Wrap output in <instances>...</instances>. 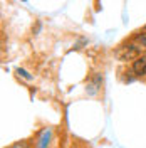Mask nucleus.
<instances>
[{
    "label": "nucleus",
    "instance_id": "obj_1",
    "mask_svg": "<svg viewBox=\"0 0 146 148\" xmlns=\"http://www.w3.org/2000/svg\"><path fill=\"white\" fill-rule=\"evenodd\" d=\"M141 54H143V47L138 46L134 40L129 42L128 46L119 47V51H118V56H119L121 61H128V59H133V61H134V59L139 57Z\"/></svg>",
    "mask_w": 146,
    "mask_h": 148
},
{
    "label": "nucleus",
    "instance_id": "obj_2",
    "mask_svg": "<svg viewBox=\"0 0 146 148\" xmlns=\"http://www.w3.org/2000/svg\"><path fill=\"white\" fill-rule=\"evenodd\" d=\"M131 69L136 76H146V54H141L136 57L131 64Z\"/></svg>",
    "mask_w": 146,
    "mask_h": 148
},
{
    "label": "nucleus",
    "instance_id": "obj_3",
    "mask_svg": "<svg viewBox=\"0 0 146 148\" xmlns=\"http://www.w3.org/2000/svg\"><path fill=\"white\" fill-rule=\"evenodd\" d=\"M101 84H102V76H101V74H96L91 81L86 84V92H87L89 96L98 94V92H99V89H101Z\"/></svg>",
    "mask_w": 146,
    "mask_h": 148
},
{
    "label": "nucleus",
    "instance_id": "obj_4",
    "mask_svg": "<svg viewBox=\"0 0 146 148\" xmlns=\"http://www.w3.org/2000/svg\"><path fill=\"white\" fill-rule=\"evenodd\" d=\"M50 135H52V128H46L40 135H39V141H37V148H47L49 141H50Z\"/></svg>",
    "mask_w": 146,
    "mask_h": 148
},
{
    "label": "nucleus",
    "instance_id": "obj_5",
    "mask_svg": "<svg viewBox=\"0 0 146 148\" xmlns=\"http://www.w3.org/2000/svg\"><path fill=\"white\" fill-rule=\"evenodd\" d=\"M15 73H17L18 77H22V79H25V81H34V76L29 73V71H25L24 67H17Z\"/></svg>",
    "mask_w": 146,
    "mask_h": 148
},
{
    "label": "nucleus",
    "instance_id": "obj_6",
    "mask_svg": "<svg viewBox=\"0 0 146 148\" xmlns=\"http://www.w3.org/2000/svg\"><path fill=\"white\" fill-rule=\"evenodd\" d=\"M134 42H136L138 46L143 47V51H146V32H143V34H138L134 39H133Z\"/></svg>",
    "mask_w": 146,
    "mask_h": 148
},
{
    "label": "nucleus",
    "instance_id": "obj_7",
    "mask_svg": "<svg viewBox=\"0 0 146 148\" xmlns=\"http://www.w3.org/2000/svg\"><path fill=\"white\" fill-rule=\"evenodd\" d=\"M7 148H30V143L29 141H17V143H14Z\"/></svg>",
    "mask_w": 146,
    "mask_h": 148
},
{
    "label": "nucleus",
    "instance_id": "obj_8",
    "mask_svg": "<svg viewBox=\"0 0 146 148\" xmlns=\"http://www.w3.org/2000/svg\"><path fill=\"white\" fill-rule=\"evenodd\" d=\"M84 44H87V40H86V39H84V37H82V39H79V42H77V44H74V51H77V49H81L82 46H84Z\"/></svg>",
    "mask_w": 146,
    "mask_h": 148
},
{
    "label": "nucleus",
    "instance_id": "obj_9",
    "mask_svg": "<svg viewBox=\"0 0 146 148\" xmlns=\"http://www.w3.org/2000/svg\"><path fill=\"white\" fill-rule=\"evenodd\" d=\"M145 32H146V25H145Z\"/></svg>",
    "mask_w": 146,
    "mask_h": 148
}]
</instances>
